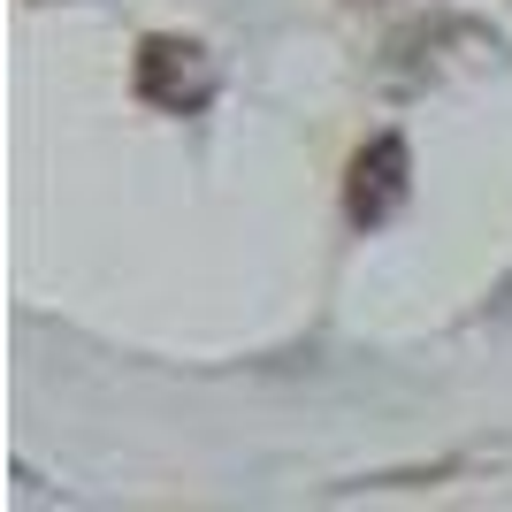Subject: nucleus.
Returning a JSON list of instances; mask_svg holds the SVG:
<instances>
[{
	"mask_svg": "<svg viewBox=\"0 0 512 512\" xmlns=\"http://www.w3.org/2000/svg\"><path fill=\"white\" fill-rule=\"evenodd\" d=\"M130 92L161 115H199L214 100V54L184 31H146L130 54Z\"/></svg>",
	"mask_w": 512,
	"mask_h": 512,
	"instance_id": "nucleus-1",
	"label": "nucleus"
},
{
	"mask_svg": "<svg viewBox=\"0 0 512 512\" xmlns=\"http://www.w3.org/2000/svg\"><path fill=\"white\" fill-rule=\"evenodd\" d=\"M406 199H413V146L398 130H375L352 153V169H344V222L352 230H383Z\"/></svg>",
	"mask_w": 512,
	"mask_h": 512,
	"instance_id": "nucleus-2",
	"label": "nucleus"
},
{
	"mask_svg": "<svg viewBox=\"0 0 512 512\" xmlns=\"http://www.w3.org/2000/svg\"><path fill=\"white\" fill-rule=\"evenodd\" d=\"M352 8H375V0H352Z\"/></svg>",
	"mask_w": 512,
	"mask_h": 512,
	"instance_id": "nucleus-3",
	"label": "nucleus"
}]
</instances>
